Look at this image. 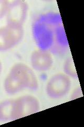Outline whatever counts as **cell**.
<instances>
[{"label": "cell", "mask_w": 84, "mask_h": 127, "mask_svg": "<svg viewBox=\"0 0 84 127\" xmlns=\"http://www.w3.org/2000/svg\"><path fill=\"white\" fill-rule=\"evenodd\" d=\"M24 31L23 26L7 25L0 28V52L13 48L21 41Z\"/></svg>", "instance_id": "obj_1"}, {"label": "cell", "mask_w": 84, "mask_h": 127, "mask_svg": "<svg viewBox=\"0 0 84 127\" xmlns=\"http://www.w3.org/2000/svg\"><path fill=\"white\" fill-rule=\"evenodd\" d=\"M40 104L38 100L32 95H24L14 101L12 120L30 116L38 112Z\"/></svg>", "instance_id": "obj_2"}, {"label": "cell", "mask_w": 84, "mask_h": 127, "mask_svg": "<svg viewBox=\"0 0 84 127\" xmlns=\"http://www.w3.org/2000/svg\"><path fill=\"white\" fill-rule=\"evenodd\" d=\"M70 78L65 74L53 75L48 81L46 91L48 96L54 99L61 98L67 95L71 88Z\"/></svg>", "instance_id": "obj_3"}, {"label": "cell", "mask_w": 84, "mask_h": 127, "mask_svg": "<svg viewBox=\"0 0 84 127\" xmlns=\"http://www.w3.org/2000/svg\"><path fill=\"white\" fill-rule=\"evenodd\" d=\"M24 87L36 91L38 88V79L33 69L23 63H17L12 67L10 73Z\"/></svg>", "instance_id": "obj_4"}, {"label": "cell", "mask_w": 84, "mask_h": 127, "mask_svg": "<svg viewBox=\"0 0 84 127\" xmlns=\"http://www.w3.org/2000/svg\"><path fill=\"white\" fill-rule=\"evenodd\" d=\"M29 5L22 0H17L10 2L6 14L7 25L23 26L28 13Z\"/></svg>", "instance_id": "obj_5"}, {"label": "cell", "mask_w": 84, "mask_h": 127, "mask_svg": "<svg viewBox=\"0 0 84 127\" xmlns=\"http://www.w3.org/2000/svg\"><path fill=\"white\" fill-rule=\"evenodd\" d=\"M31 63L35 70L46 71L51 68L53 64V58L49 51L43 49L36 50L31 55Z\"/></svg>", "instance_id": "obj_6"}, {"label": "cell", "mask_w": 84, "mask_h": 127, "mask_svg": "<svg viewBox=\"0 0 84 127\" xmlns=\"http://www.w3.org/2000/svg\"><path fill=\"white\" fill-rule=\"evenodd\" d=\"M4 87L5 92L10 95L15 94L25 89L21 83L10 73L5 79Z\"/></svg>", "instance_id": "obj_7"}, {"label": "cell", "mask_w": 84, "mask_h": 127, "mask_svg": "<svg viewBox=\"0 0 84 127\" xmlns=\"http://www.w3.org/2000/svg\"><path fill=\"white\" fill-rule=\"evenodd\" d=\"M14 101L9 99L0 102V121L12 120Z\"/></svg>", "instance_id": "obj_8"}, {"label": "cell", "mask_w": 84, "mask_h": 127, "mask_svg": "<svg viewBox=\"0 0 84 127\" xmlns=\"http://www.w3.org/2000/svg\"><path fill=\"white\" fill-rule=\"evenodd\" d=\"M64 71L65 74L67 75L69 77L77 78L78 75L76 69L74 64L73 59L71 57H69L66 59L63 66Z\"/></svg>", "instance_id": "obj_9"}, {"label": "cell", "mask_w": 84, "mask_h": 127, "mask_svg": "<svg viewBox=\"0 0 84 127\" xmlns=\"http://www.w3.org/2000/svg\"><path fill=\"white\" fill-rule=\"evenodd\" d=\"M10 2L6 0H0V19L6 15Z\"/></svg>", "instance_id": "obj_10"}, {"label": "cell", "mask_w": 84, "mask_h": 127, "mask_svg": "<svg viewBox=\"0 0 84 127\" xmlns=\"http://www.w3.org/2000/svg\"><path fill=\"white\" fill-rule=\"evenodd\" d=\"M82 96L83 94L81 88V87H78V88L75 90L73 94L71 95V100H74V99L79 98Z\"/></svg>", "instance_id": "obj_11"}, {"label": "cell", "mask_w": 84, "mask_h": 127, "mask_svg": "<svg viewBox=\"0 0 84 127\" xmlns=\"http://www.w3.org/2000/svg\"><path fill=\"white\" fill-rule=\"evenodd\" d=\"M2 70V63H1V61H0V74H1V73Z\"/></svg>", "instance_id": "obj_12"}]
</instances>
